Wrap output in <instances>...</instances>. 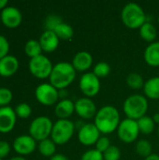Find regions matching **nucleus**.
<instances>
[{
	"label": "nucleus",
	"instance_id": "obj_1",
	"mask_svg": "<svg viewBox=\"0 0 159 160\" xmlns=\"http://www.w3.org/2000/svg\"><path fill=\"white\" fill-rule=\"evenodd\" d=\"M120 123L121 120L118 110L112 105H106L97 111L94 124L100 133L106 135L117 130Z\"/></svg>",
	"mask_w": 159,
	"mask_h": 160
},
{
	"label": "nucleus",
	"instance_id": "obj_2",
	"mask_svg": "<svg viewBox=\"0 0 159 160\" xmlns=\"http://www.w3.org/2000/svg\"><path fill=\"white\" fill-rule=\"evenodd\" d=\"M76 78V70L72 64L67 62H59L53 66L50 75V83L57 90L66 89Z\"/></svg>",
	"mask_w": 159,
	"mask_h": 160
},
{
	"label": "nucleus",
	"instance_id": "obj_3",
	"mask_svg": "<svg viewBox=\"0 0 159 160\" xmlns=\"http://www.w3.org/2000/svg\"><path fill=\"white\" fill-rule=\"evenodd\" d=\"M123 110L127 118L138 121L142 117L145 116L148 110V100L142 95H131L125 100Z\"/></svg>",
	"mask_w": 159,
	"mask_h": 160
},
{
	"label": "nucleus",
	"instance_id": "obj_4",
	"mask_svg": "<svg viewBox=\"0 0 159 160\" xmlns=\"http://www.w3.org/2000/svg\"><path fill=\"white\" fill-rule=\"evenodd\" d=\"M121 18L124 24L130 28H141L146 22V15L143 8L136 3H127L122 9Z\"/></svg>",
	"mask_w": 159,
	"mask_h": 160
},
{
	"label": "nucleus",
	"instance_id": "obj_5",
	"mask_svg": "<svg viewBox=\"0 0 159 160\" xmlns=\"http://www.w3.org/2000/svg\"><path fill=\"white\" fill-rule=\"evenodd\" d=\"M75 132V125L68 119H59L52 127L51 139L57 145L66 144L70 141Z\"/></svg>",
	"mask_w": 159,
	"mask_h": 160
},
{
	"label": "nucleus",
	"instance_id": "obj_6",
	"mask_svg": "<svg viewBox=\"0 0 159 160\" xmlns=\"http://www.w3.org/2000/svg\"><path fill=\"white\" fill-rule=\"evenodd\" d=\"M53 124L47 116H38L35 118L29 127V135L37 142L49 139L52 134Z\"/></svg>",
	"mask_w": 159,
	"mask_h": 160
},
{
	"label": "nucleus",
	"instance_id": "obj_7",
	"mask_svg": "<svg viewBox=\"0 0 159 160\" xmlns=\"http://www.w3.org/2000/svg\"><path fill=\"white\" fill-rule=\"evenodd\" d=\"M52 68L53 66L51 60L43 54L31 58L29 61V71L37 79L43 80L50 78Z\"/></svg>",
	"mask_w": 159,
	"mask_h": 160
},
{
	"label": "nucleus",
	"instance_id": "obj_8",
	"mask_svg": "<svg viewBox=\"0 0 159 160\" xmlns=\"http://www.w3.org/2000/svg\"><path fill=\"white\" fill-rule=\"evenodd\" d=\"M139 134H140V129H139L138 122L129 118H126L122 120L117 128L118 138L125 143L134 142L138 139Z\"/></svg>",
	"mask_w": 159,
	"mask_h": 160
},
{
	"label": "nucleus",
	"instance_id": "obj_9",
	"mask_svg": "<svg viewBox=\"0 0 159 160\" xmlns=\"http://www.w3.org/2000/svg\"><path fill=\"white\" fill-rule=\"evenodd\" d=\"M35 97L37 100L44 106H52L57 103L59 97V90H57L51 83H41L35 90Z\"/></svg>",
	"mask_w": 159,
	"mask_h": 160
},
{
	"label": "nucleus",
	"instance_id": "obj_10",
	"mask_svg": "<svg viewBox=\"0 0 159 160\" xmlns=\"http://www.w3.org/2000/svg\"><path fill=\"white\" fill-rule=\"evenodd\" d=\"M79 87L85 98H93L97 96L100 90L99 78H97L93 72L84 73L80 79Z\"/></svg>",
	"mask_w": 159,
	"mask_h": 160
},
{
	"label": "nucleus",
	"instance_id": "obj_11",
	"mask_svg": "<svg viewBox=\"0 0 159 160\" xmlns=\"http://www.w3.org/2000/svg\"><path fill=\"white\" fill-rule=\"evenodd\" d=\"M100 138V132L95 124L82 125L78 132V140L84 146H91L97 143Z\"/></svg>",
	"mask_w": 159,
	"mask_h": 160
},
{
	"label": "nucleus",
	"instance_id": "obj_12",
	"mask_svg": "<svg viewBox=\"0 0 159 160\" xmlns=\"http://www.w3.org/2000/svg\"><path fill=\"white\" fill-rule=\"evenodd\" d=\"M75 112L82 119L88 120L96 116L97 110L95 102L89 98H81L75 102Z\"/></svg>",
	"mask_w": 159,
	"mask_h": 160
},
{
	"label": "nucleus",
	"instance_id": "obj_13",
	"mask_svg": "<svg viewBox=\"0 0 159 160\" xmlns=\"http://www.w3.org/2000/svg\"><path fill=\"white\" fill-rule=\"evenodd\" d=\"M37 147V141L30 135H21L13 142V149L20 156L32 154Z\"/></svg>",
	"mask_w": 159,
	"mask_h": 160
},
{
	"label": "nucleus",
	"instance_id": "obj_14",
	"mask_svg": "<svg viewBox=\"0 0 159 160\" xmlns=\"http://www.w3.org/2000/svg\"><path fill=\"white\" fill-rule=\"evenodd\" d=\"M1 22L2 23L8 28L18 27L22 21V12L15 7L7 6L1 11Z\"/></svg>",
	"mask_w": 159,
	"mask_h": 160
},
{
	"label": "nucleus",
	"instance_id": "obj_15",
	"mask_svg": "<svg viewBox=\"0 0 159 160\" xmlns=\"http://www.w3.org/2000/svg\"><path fill=\"white\" fill-rule=\"evenodd\" d=\"M15 110L9 106L0 108V133L10 132L16 125Z\"/></svg>",
	"mask_w": 159,
	"mask_h": 160
},
{
	"label": "nucleus",
	"instance_id": "obj_16",
	"mask_svg": "<svg viewBox=\"0 0 159 160\" xmlns=\"http://www.w3.org/2000/svg\"><path fill=\"white\" fill-rule=\"evenodd\" d=\"M19 60L14 55H7L0 60V76L8 78L13 76L19 69Z\"/></svg>",
	"mask_w": 159,
	"mask_h": 160
},
{
	"label": "nucleus",
	"instance_id": "obj_17",
	"mask_svg": "<svg viewBox=\"0 0 159 160\" xmlns=\"http://www.w3.org/2000/svg\"><path fill=\"white\" fill-rule=\"evenodd\" d=\"M38 41L40 43L42 51L46 52H52L58 48L60 39L53 31L45 30L41 34Z\"/></svg>",
	"mask_w": 159,
	"mask_h": 160
},
{
	"label": "nucleus",
	"instance_id": "obj_18",
	"mask_svg": "<svg viewBox=\"0 0 159 160\" xmlns=\"http://www.w3.org/2000/svg\"><path fill=\"white\" fill-rule=\"evenodd\" d=\"M71 64L76 71H86L93 64V56L86 51L79 52L73 57Z\"/></svg>",
	"mask_w": 159,
	"mask_h": 160
},
{
	"label": "nucleus",
	"instance_id": "obj_19",
	"mask_svg": "<svg viewBox=\"0 0 159 160\" xmlns=\"http://www.w3.org/2000/svg\"><path fill=\"white\" fill-rule=\"evenodd\" d=\"M54 112L59 119H68L75 112V102L68 98L61 99L57 102Z\"/></svg>",
	"mask_w": 159,
	"mask_h": 160
},
{
	"label": "nucleus",
	"instance_id": "obj_20",
	"mask_svg": "<svg viewBox=\"0 0 159 160\" xmlns=\"http://www.w3.org/2000/svg\"><path fill=\"white\" fill-rule=\"evenodd\" d=\"M144 60L151 67H159V41L152 42L144 52Z\"/></svg>",
	"mask_w": 159,
	"mask_h": 160
},
{
	"label": "nucleus",
	"instance_id": "obj_21",
	"mask_svg": "<svg viewBox=\"0 0 159 160\" xmlns=\"http://www.w3.org/2000/svg\"><path fill=\"white\" fill-rule=\"evenodd\" d=\"M143 91L148 98L159 99V77H153L145 82Z\"/></svg>",
	"mask_w": 159,
	"mask_h": 160
},
{
	"label": "nucleus",
	"instance_id": "obj_22",
	"mask_svg": "<svg viewBox=\"0 0 159 160\" xmlns=\"http://www.w3.org/2000/svg\"><path fill=\"white\" fill-rule=\"evenodd\" d=\"M140 36L143 40L152 43L157 37V31L156 26L153 23L146 22L140 28Z\"/></svg>",
	"mask_w": 159,
	"mask_h": 160
},
{
	"label": "nucleus",
	"instance_id": "obj_23",
	"mask_svg": "<svg viewBox=\"0 0 159 160\" xmlns=\"http://www.w3.org/2000/svg\"><path fill=\"white\" fill-rule=\"evenodd\" d=\"M55 151H56V144L53 142L52 139H46L44 141L39 142L38 152L43 157L52 158L53 155H55Z\"/></svg>",
	"mask_w": 159,
	"mask_h": 160
},
{
	"label": "nucleus",
	"instance_id": "obj_24",
	"mask_svg": "<svg viewBox=\"0 0 159 160\" xmlns=\"http://www.w3.org/2000/svg\"><path fill=\"white\" fill-rule=\"evenodd\" d=\"M53 32L56 34L58 38L62 40H68L74 35L73 28L68 23L66 22H61L60 24H58L53 30Z\"/></svg>",
	"mask_w": 159,
	"mask_h": 160
},
{
	"label": "nucleus",
	"instance_id": "obj_25",
	"mask_svg": "<svg viewBox=\"0 0 159 160\" xmlns=\"http://www.w3.org/2000/svg\"><path fill=\"white\" fill-rule=\"evenodd\" d=\"M24 52L28 57H30V59L42 54V48L39 41L35 39L28 40L24 45Z\"/></svg>",
	"mask_w": 159,
	"mask_h": 160
},
{
	"label": "nucleus",
	"instance_id": "obj_26",
	"mask_svg": "<svg viewBox=\"0 0 159 160\" xmlns=\"http://www.w3.org/2000/svg\"><path fill=\"white\" fill-rule=\"evenodd\" d=\"M138 126H139V129L140 132L144 134V135H149L151 134L154 129H155V125L156 123L154 122L153 118L149 117V116H143L141 119H139L138 121Z\"/></svg>",
	"mask_w": 159,
	"mask_h": 160
},
{
	"label": "nucleus",
	"instance_id": "obj_27",
	"mask_svg": "<svg viewBox=\"0 0 159 160\" xmlns=\"http://www.w3.org/2000/svg\"><path fill=\"white\" fill-rule=\"evenodd\" d=\"M135 150L140 157L146 158L147 157L152 155V144L148 140L142 139L136 143Z\"/></svg>",
	"mask_w": 159,
	"mask_h": 160
},
{
	"label": "nucleus",
	"instance_id": "obj_28",
	"mask_svg": "<svg viewBox=\"0 0 159 160\" xmlns=\"http://www.w3.org/2000/svg\"><path fill=\"white\" fill-rule=\"evenodd\" d=\"M127 83L130 88L134 90H139L143 88L145 82L143 81V78L141 74L132 72L127 77Z\"/></svg>",
	"mask_w": 159,
	"mask_h": 160
},
{
	"label": "nucleus",
	"instance_id": "obj_29",
	"mask_svg": "<svg viewBox=\"0 0 159 160\" xmlns=\"http://www.w3.org/2000/svg\"><path fill=\"white\" fill-rule=\"evenodd\" d=\"M111 72V67L108 63L106 62H99L97 63L93 70V73L97 77V78H105L107 77Z\"/></svg>",
	"mask_w": 159,
	"mask_h": 160
},
{
	"label": "nucleus",
	"instance_id": "obj_30",
	"mask_svg": "<svg viewBox=\"0 0 159 160\" xmlns=\"http://www.w3.org/2000/svg\"><path fill=\"white\" fill-rule=\"evenodd\" d=\"M15 112L17 117H20L22 119H26L28 118L31 113H32V108L30 107L29 104L27 103H20L16 106L15 108Z\"/></svg>",
	"mask_w": 159,
	"mask_h": 160
},
{
	"label": "nucleus",
	"instance_id": "obj_31",
	"mask_svg": "<svg viewBox=\"0 0 159 160\" xmlns=\"http://www.w3.org/2000/svg\"><path fill=\"white\" fill-rule=\"evenodd\" d=\"M12 92L8 88L0 87V108L8 106V104L12 101Z\"/></svg>",
	"mask_w": 159,
	"mask_h": 160
},
{
	"label": "nucleus",
	"instance_id": "obj_32",
	"mask_svg": "<svg viewBox=\"0 0 159 160\" xmlns=\"http://www.w3.org/2000/svg\"><path fill=\"white\" fill-rule=\"evenodd\" d=\"M121 158V151L115 145H111L110 148L103 153L104 160H119Z\"/></svg>",
	"mask_w": 159,
	"mask_h": 160
},
{
	"label": "nucleus",
	"instance_id": "obj_33",
	"mask_svg": "<svg viewBox=\"0 0 159 160\" xmlns=\"http://www.w3.org/2000/svg\"><path fill=\"white\" fill-rule=\"evenodd\" d=\"M61 22H63L62 19L57 16V15H54V14H52V15H49L46 20H45V27H46V30H50V31H53L55 29V27L60 24Z\"/></svg>",
	"mask_w": 159,
	"mask_h": 160
},
{
	"label": "nucleus",
	"instance_id": "obj_34",
	"mask_svg": "<svg viewBox=\"0 0 159 160\" xmlns=\"http://www.w3.org/2000/svg\"><path fill=\"white\" fill-rule=\"evenodd\" d=\"M81 160H104L103 154L97 149H91L83 153Z\"/></svg>",
	"mask_w": 159,
	"mask_h": 160
},
{
	"label": "nucleus",
	"instance_id": "obj_35",
	"mask_svg": "<svg viewBox=\"0 0 159 160\" xmlns=\"http://www.w3.org/2000/svg\"><path fill=\"white\" fill-rule=\"evenodd\" d=\"M96 145V149L97 151H99L100 153H104L106 152L110 146H111V142H110V139L106 136H100V138L98 139V141L97 142V143L95 144Z\"/></svg>",
	"mask_w": 159,
	"mask_h": 160
},
{
	"label": "nucleus",
	"instance_id": "obj_36",
	"mask_svg": "<svg viewBox=\"0 0 159 160\" xmlns=\"http://www.w3.org/2000/svg\"><path fill=\"white\" fill-rule=\"evenodd\" d=\"M8 52H9V43L4 36L0 35V60L6 57L7 55H8Z\"/></svg>",
	"mask_w": 159,
	"mask_h": 160
},
{
	"label": "nucleus",
	"instance_id": "obj_37",
	"mask_svg": "<svg viewBox=\"0 0 159 160\" xmlns=\"http://www.w3.org/2000/svg\"><path fill=\"white\" fill-rule=\"evenodd\" d=\"M10 153V145L6 141H0V158L3 159Z\"/></svg>",
	"mask_w": 159,
	"mask_h": 160
},
{
	"label": "nucleus",
	"instance_id": "obj_38",
	"mask_svg": "<svg viewBox=\"0 0 159 160\" xmlns=\"http://www.w3.org/2000/svg\"><path fill=\"white\" fill-rule=\"evenodd\" d=\"M50 160H68L67 157L62 154H55L52 158H50Z\"/></svg>",
	"mask_w": 159,
	"mask_h": 160
},
{
	"label": "nucleus",
	"instance_id": "obj_39",
	"mask_svg": "<svg viewBox=\"0 0 159 160\" xmlns=\"http://www.w3.org/2000/svg\"><path fill=\"white\" fill-rule=\"evenodd\" d=\"M144 160H159V156L157 154H152L146 158H144Z\"/></svg>",
	"mask_w": 159,
	"mask_h": 160
},
{
	"label": "nucleus",
	"instance_id": "obj_40",
	"mask_svg": "<svg viewBox=\"0 0 159 160\" xmlns=\"http://www.w3.org/2000/svg\"><path fill=\"white\" fill-rule=\"evenodd\" d=\"M7 0H0V10L2 11L5 8L7 7Z\"/></svg>",
	"mask_w": 159,
	"mask_h": 160
},
{
	"label": "nucleus",
	"instance_id": "obj_41",
	"mask_svg": "<svg viewBox=\"0 0 159 160\" xmlns=\"http://www.w3.org/2000/svg\"><path fill=\"white\" fill-rule=\"evenodd\" d=\"M153 120H154V122L156 123V124H158L159 125V113H156L155 115H154V117H153Z\"/></svg>",
	"mask_w": 159,
	"mask_h": 160
},
{
	"label": "nucleus",
	"instance_id": "obj_42",
	"mask_svg": "<svg viewBox=\"0 0 159 160\" xmlns=\"http://www.w3.org/2000/svg\"><path fill=\"white\" fill-rule=\"evenodd\" d=\"M9 160H27V159H25V158H22V156H18V157H14V158H10Z\"/></svg>",
	"mask_w": 159,
	"mask_h": 160
},
{
	"label": "nucleus",
	"instance_id": "obj_43",
	"mask_svg": "<svg viewBox=\"0 0 159 160\" xmlns=\"http://www.w3.org/2000/svg\"><path fill=\"white\" fill-rule=\"evenodd\" d=\"M158 136H159V125H158Z\"/></svg>",
	"mask_w": 159,
	"mask_h": 160
},
{
	"label": "nucleus",
	"instance_id": "obj_44",
	"mask_svg": "<svg viewBox=\"0 0 159 160\" xmlns=\"http://www.w3.org/2000/svg\"><path fill=\"white\" fill-rule=\"evenodd\" d=\"M158 113H159V106H158Z\"/></svg>",
	"mask_w": 159,
	"mask_h": 160
},
{
	"label": "nucleus",
	"instance_id": "obj_45",
	"mask_svg": "<svg viewBox=\"0 0 159 160\" xmlns=\"http://www.w3.org/2000/svg\"><path fill=\"white\" fill-rule=\"evenodd\" d=\"M0 160H3V159H1V158H0Z\"/></svg>",
	"mask_w": 159,
	"mask_h": 160
}]
</instances>
